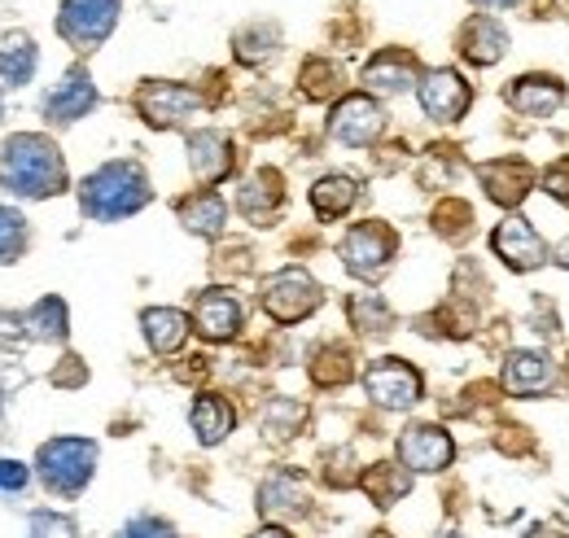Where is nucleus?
Segmentation results:
<instances>
[{
	"label": "nucleus",
	"mask_w": 569,
	"mask_h": 538,
	"mask_svg": "<svg viewBox=\"0 0 569 538\" xmlns=\"http://www.w3.org/2000/svg\"><path fill=\"white\" fill-rule=\"evenodd\" d=\"M298 88L311 97V101H329L338 88H342V70L325 58H311L307 67L298 70Z\"/></svg>",
	"instance_id": "obj_32"
},
{
	"label": "nucleus",
	"mask_w": 569,
	"mask_h": 538,
	"mask_svg": "<svg viewBox=\"0 0 569 538\" xmlns=\"http://www.w3.org/2000/svg\"><path fill=\"white\" fill-rule=\"evenodd\" d=\"M347 311H351V325L359 333H390V325H395V311L381 293H356L347 302Z\"/></svg>",
	"instance_id": "obj_31"
},
{
	"label": "nucleus",
	"mask_w": 569,
	"mask_h": 538,
	"mask_svg": "<svg viewBox=\"0 0 569 538\" xmlns=\"http://www.w3.org/2000/svg\"><path fill=\"white\" fill-rule=\"evenodd\" d=\"M557 263H566V268H569V241L561 246V250H557Z\"/></svg>",
	"instance_id": "obj_41"
},
{
	"label": "nucleus",
	"mask_w": 569,
	"mask_h": 538,
	"mask_svg": "<svg viewBox=\"0 0 569 538\" xmlns=\"http://www.w3.org/2000/svg\"><path fill=\"white\" fill-rule=\"evenodd\" d=\"M363 538H395V535H386V530H372V535H363Z\"/></svg>",
	"instance_id": "obj_43"
},
{
	"label": "nucleus",
	"mask_w": 569,
	"mask_h": 538,
	"mask_svg": "<svg viewBox=\"0 0 569 538\" xmlns=\"http://www.w3.org/2000/svg\"><path fill=\"white\" fill-rule=\"evenodd\" d=\"M543 193H552L557 202L569 206V158H557V162L543 171Z\"/></svg>",
	"instance_id": "obj_38"
},
{
	"label": "nucleus",
	"mask_w": 569,
	"mask_h": 538,
	"mask_svg": "<svg viewBox=\"0 0 569 538\" xmlns=\"http://www.w3.org/2000/svg\"><path fill=\"white\" fill-rule=\"evenodd\" d=\"M22 329H31V337H40V341H62L67 337V302L62 298H40L22 316Z\"/></svg>",
	"instance_id": "obj_30"
},
{
	"label": "nucleus",
	"mask_w": 569,
	"mask_h": 538,
	"mask_svg": "<svg viewBox=\"0 0 569 538\" xmlns=\"http://www.w3.org/2000/svg\"><path fill=\"white\" fill-rule=\"evenodd\" d=\"M272 49H277V27H250V31L237 36V58L241 62H263V58H272Z\"/></svg>",
	"instance_id": "obj_35"
},
{
	"label": "nucleus",
	"mask_w": 569,
	"mask_h": 538,
	"mask_svg": "<svg viewBox=\"0 0 569 538\" xmlns=\"http://www.w3.org/2000/svg\"><path fill=\"white\" fill-rule=\"evenodd\" d=\"M363 390H368L372 404L386 407V411H408V407L421 404L426 381L408 359H377L363 372Z\"/></svg>",
	"instance_id": "obj_6"
},
{
	"label": "nucleus",
	"mask_w": 569,
	"mask_h": 538,
	"mask_svg": "<svg viewBox=\"0 0 569 538\" xmlns=\"http://www.w3.org/2000/svg\"><path fill=\"white\" fill-rule=\"evenodd\" d=\"M97 106V88H92V74L88 70H71L53 92H49V101H44V114L53 119V123H74V119H83L88 110Z\"/></svg>",
	"instance_id": "obj_19"
},
{
	"label": "nucleus",
	"mask_w": 569,
	"mask_h": 538,
	"mask_svg": "<svg viewBox=\"0 0 569 538\" xmlns=\"http://www.w3.org/2000/svg\"><path fill=\"white\" fill-rule=\"evenodd\" d=\"M0 185L13 198H53L67 189V162L40 132H18L0 149Z\"/></svg>",
	"instance_id": "obj_1"
},
{
	"label": "nucleus",
	"mask_w": 569,
	"mask_h": 538,
	"mask_svg": "<svg viewBox=\"0 0 569 538\" xmlns=\"http://www.w3.org/2000/svg\"><path fill=\"white\" fill-rule=\"evenodd\" d=\"M356 377V359H351V350L347 346H325V350H316V359H311V381L316 386H347Z\"/></svg>",
	"instance_id": "obj_29"
},
{
	"label": "nucleus",
	"mask_w": 569,
	"mask_h": 538,
	"mask_svg": "<svg viewBox=\"0 0 569 538\" xmlns=\"http://www.w3.org/2000/svg\"><path fill=\"white\" fill-rule=\"evenodd\" d=\"M417 97H421V110H426L429 119H438V123H456V119H465V110H469V101H473V88L465 83L460 70L438 67V70H426V74H421Z\"/></svg>",
	"instance_id": "obj_9"
},
{
	"label": "nucleus",
	"mask_w": 569,
	"mask_h": 538,
	"mask_svg": "<svg viewBox=\"0 0 569 538\" xmlns=\"http://www.w3.org/2000/svg\"><path fill=\"white\" fill-rule=\"evenodd\" d=\"M189 320H193V329L207 337V341H228V337H237V329H241V302L228 289H207V293H198Z\"/></svg>",
	"instance_id": "obj_16"
},
{
	"label": "nucleus",
	"mask_w": 569,
	"mask_h": 538,
	"mask_svg": "<svg viewBox=\"0 0 569 538\" xmlns=\"http://www.w3.org/2000/svg\"><path fill=\"white\" fill-rule=\"evenodd\" d=\"M557 386V368L548 355L539 350H512L508 363H503V390L508 395H521V399H535V395H548Z\"/></svg>",
	"instance_id": "obj_15"
},
{
	"label": "nucleus",
	"mask_w": 569,
	"mask_h": 538,
	"mask_svg": "<svg viewBox=\"0 0 569 538\" xmlns=\"http://www.w3.org/2000/svg\"><path fill=\"white\" fill-rule=\"evenodd\" d=\"M320 307V285L302 268H281L263 280V311L277 325H298Z\"/></svg>",
	"instance_id": "obj_4"
},
{
	"label": "nucleus",
	"mask_w": 569,
	"mask_h": 538,
	"mask_svg": "<svg viewBox=\"0 0 569 538\" xmlns=\"http://www.w3.org/2000/svg\"><path fill=\"white\" fill-rule=\"evenodd\" d=\"M176 215H180V223H184L189 232H198V237H219L223 223H228V206H223V198H219L214 189H202V193L180 198Z\"/></svg>",
	"instance_id": "obj_24"
},
{
	"label": "nucleus",
	"mask_w": 569,
	"mask_h": 538,
	"mask_svg": "<svg viewBox=\"0 0 569 538\" xmlns=\"http://www.w3.org/2000/svg\"><path fill=\"white\" fill-rule=\"evenodd\" d=\"M478 180H482L487 198L499 206H521L526 202V193L535 189V171H530V162H521V158L482 162V167H478Z\"/></svg>",
	"instance_id": "obj_14"
},
{
	"label": "nucleus",
	"mask_w": 569,
	"mask_h": 538,
	"mask_svg": "<svg viewBox=\"0 0 569 538\" xmlns=\"http://www.w3.org/2000/svg\"><path fill=\"white\" fill-rule=\"evenodd\" d=\"M386 128V114H381V106L372 101V97H363V92H351V97H342L338 106H333V114H329V132L338 136L342 145H372L377 136Z\"/></svg>",
	"instance_id": "obj_12"
},
{
	"label": "nucleus",
	"mask_w": 569,
	"mask_h": 538,
	"mask_svg": "<svg viewBox=\"0 0 569 538\" xmlns=\"http://www.w3.org/2000/svg\"><path fill=\"white\" fill-rule=\"evenodd\" d=\"M114 538H176V530L167 521H158V517H137V521H128Z\"/></svg>",
	"instance_id": "obj_37"
},
{
	"label": "nucleus",
	"mask_w": 569,
	"mask_h": 538,
	"mask_svg": "<svg viewBox=\"0 0 569 538\" xmlns=\"http://www.w3.org/2000/svg\"><path fill=\"white\" fill-rule=\"evenodd\" d=\"M359 189L351 176H320L316 185H311V206H316V215L320 219H342L351 206H356Z\"/></svg>",
	"instance_id": "obj_28"
},
{
	"label": "nucleus",
	"mask_w": 569,
	"mask_h": 538,
	"mask_svg": "<svg viewBox=\"0 0 569 538\" xmlns=\"http://www.w3.org/2000/svg\"><path fill=\"white\" fill-rule=\"evenodd\" d=\"M36 465H40V477H44L49 490H58V495L71 499V495H79L92 481L97 442H88V438H53V442L40 447Z\"/></svg>",
	"instance_id": "obj_3"
},
{
	"label": "nucleus",
	"mask_w": 569,
	"mask_h": 538,
	"mask_svg": "<svg viewBox=\"0 0 569 538\" xmlns=\"http://www.w3.org/2000/svg\"><path fill=\"white\" fill-rule=\"evenodd\" d=\"M250 538H293V535H289L284 526H263V530H254Z\"/></svg>",
	"instance_id": "obj_40"
},
{
	"label": "nucleus",
	"mask_w": 569,
	"mask_h": 538,
	"mask_svg": "<svg viewBox=\"0 0 569 538\" xmlns=\"http://www.w3.org/2000/svg\"><path fill=\"white\" fill-rule=\"evenodd\" d=\"M548 538H569V535H557V530H552V535H548Z\"/></svg>",
	"instance_id": "obj_45"
},
{
	"label": "nucleus",
	"mask_w": 569,
	"mask_h": 538,
	"mask_svg": "<svg viewBox=\"0 0 569 538\" xmlns=\"http://www.w3.org/2000/svg\"><path fill=\"white\" fill-rule=\"evenodd\" d=\"M395 255H399V237H395V228H386V223H377V219L356 223V228L342 237V263H347V271L359 276V280L381 276V271L390 268Z\"/></svg>",
	"instance_id": "obj_5"
},
{
	"label": "nucleus",
	"mask_w": 569,
	"mask_h": 538,
	"mask_svg": "<svg viewBox=\"0 0 569 538\" xmlns=\"http://www.w3.org/2000/svg\"><path fill=\"white\" fill-rule=\"evenodd\" d=\"M137 110L149 128H180L202 110V92L189 83H167V79H149L137 92Z\"/></svg>",
	"instance_id": "obj_8"
},
{
	"label": "nucleus",
	"mask_w": 569,
	"mask_h": 538,
	"mask_svg": "<svg viewBox=\"0 0 569 538\" xmlns=\"http://www.w3.org/2000/svg\"><path fill=\"white\" fill-rule=\"evenodd\" d=\"M31 74H36V44H31V36H22V31L0 36V88H22Z\"/></svg>",
	"instance_id": "obj_27"
},
{
	"label": "nucleus",
	"mask_w": 569,
	"mask_h": 538,
	"mask_svg": "<svg viewBox=\"0 0 569 538\" xmlns=\"http://www.w3.org/2000/svg\"><path fill=\"white\" fill-rule=\"evenodd\" d=\"M141 325H144V341H149L153 355H176L184 346L193 320L184 311H176V307H149L141 316Z\"/></svg>",
	"instance_id": "obj_23"
},
{
	"label": "nucleus",
	"mask_w": 569,
	"mask_h": 538,
	"mask_svg": "<svg viewBox=\"0 0 569 538\" xmlns=\"http://www.w3.org/2000/svg\"><path fill=\"white\" fill-rule=\"evenodd\" d=\"M359 490L377 504V508H395L408 490H412V472L395 460H381V465H368L359 469Z\"/></svg>",
	"instance_id": "obj_22"
},
{
	"label": "nucleus",
	"mask_w": 569,
	"mask_h": 538,
	"mask_svg": "<svg viewBox=\"0 0 569 538\" xmlns=\"http://www.w3.org/2000/svg\"><path fill=\"white\" fill-rule=\"evenodd\" d=\"M307 490H302V477L298 472H289V469H281V472H272L263 486H259V512L263 517H302L307 512Z\"/></svg>",
	"instance_id": "obj_20"
},
{
	"label": "nucleus",
	"mask_w": 569,
	"mask_h": 538,
	"mask_svg": "<svg viewBox=\"0 0 569 538\" xmlns=\"http://www.w3.org/2000/svg\"><path fill=\"white\" fill-rule=\"evenodd\" d=\"M491 250H496L499 259L508 263L512 271H535L548 263V241L535 232V223L530 219H521V215H508L503 223H499L496 232H491Z\"/></svg>",
	"instance_id": "obj_11"
},
{
	"label": "nucleus",
	"mask_w": 569,
	"mask_h": 538,
	"mask_svg": "<svg viewBox=\"0 0 569 538\" xmlns=\"http://www.w3.org/2000/svg\"><path fill=\"white\" fill-rule=\"evenodd\" d=\"M482 4H499L503 9V4H517V0H482Z\"/></svg>",
	"instance_id": "obj_42"
},
{
	"label": "nucleus",
	"mask_w": 569,
	"mask_h": 538,
	"mask_svg": "<svg viewBox=\"0 0 569 538\" xmlns=\"http://www.w3.org/2000/svg\"><path fill=\"white\" fill-rule=\"evenodd\" d=\"M438 538H465V535H456V530H447V535H438Z\"/></svg>",
	"instance_id": "obj_44"
},
{
	"label": "nucleus",
	"mask_w": 569,
	"mask_h": 538,
	"mask_svg": "<svg viewBox=\"0 0 569 538\" xmlns=\"http://www.w3.org/2000/svg\"><path fill=\"white\" fill-rule=\"evenodd\" d=\"M284 202V189H281V171H254L250 180H246V189H241V198H237V206H241V215L246 219H254V223H268L272 215H277V206Z\"/></svg>",
	"instance_id": "obj_25"
},
{
	"label": "nucleus",
	"mask_w": 569,
	"mask_h": 538,
	"mask_svg": "<svg viewBox=\"0 0 569 538\" xmlns=\"http://www.w3.org/2000/svg\"><path fill=\"white\" fill-rule=\"evenodd\" d=\"M189 425H193V434H198V442H223L228 434H232V425H237V416H232V404L228 399H219V395H198V404L189 411Z\"/></svg>",
	"instance_id": "obj_26"
},
{
	"label": "nucleus",
	"mask_w": 569,
	"mask_h": 538,
	"mask_svg": "<svg viewBox=\"0 0 569 538\" xmlns=\"http://www.w3.org/2000/svg\"><path fill=\"white\" fill-rule=\"evenodd\" d=\"M469 223H473V206L469 202L447 198V202L433 210V228H438L442 237H451V241H460V237L469 232Z\"/></svg>",
	"instance_id": "obj_34"
},
{
	"label": "nucleus",
	"mask_w": 569,
	"mask_h": 538,
	"mask_svg": "<svg viewBox=\"0 0 569 538\" xmlns=\"http://www.w3.org/2000/svg\"><path fill=\"white\" fill-rule=\"evenodd\" d=\"M31 538H74V521L62 512H36L31 517Z\"/></svg>",
	"instance_id": "obj_36"
},
{
	"label": "nucleus",
	"mask_w": 569,
	"mask_h": 538,
	"mask_svg": "<svg viewBox=\"0 0 569 538\" xmlns=\"http://www.w3.org/2000/svg\"><path fill=\"white\" fill-rule=\"evenodd\" d=\"M27 246V219L13 206H0V263H13Z\"/></svg>",
	"instance_id": "obj_33"
},
{
	"label": "nucleus",
	"mask_w": 569,
	"mask_h": 538,
	"mask_svg": "<svg viewBox=\"0 0 569 538\" xmlns=\"http://www.w3.org/2000/svg\"><path fill=\"white\" fill-rule=\"evenodd\" d=\"M417 58L408 53V49H381L368 67H363V88H372V92H408L412 83H417Z\"/></svg>",
	"instance_id": "obj_18"
},
{
	"label": "nucleus",
	"mask_w": 569,
	"mask_h": 538,
	"mask_svg": "<svg viewBox=\"0 0 569 538\" xmlns=\"http://www.w3.org/2000/svg\"><path fill=\"white\" fill-rule=\"evenodd\" d=\"M503 101H508L517 114H526V119H548V114L561 110L566 88H561V79H552V74H521V79H512V83L503 88Z\"/></svg>",
	"instance_id": "obj_13"
},
{
	"label": "nucleus",
	"mask_w": 569,
	"mask_h": 538,
	"mask_svg": "<svg viewBox=\"0 0 569 538\" xmlns=\"http://www.w3.org/2000/svg\"><path fill=\"white\" fill-rule=\"evenodd\" d=\"M232 162H237V153H232V140L223 132L207 128V132L189 136V167L202 185H219L232 171Z\"/></svg>",
	"instance_id": "obj_17"
},
{
	"label": "nucleus",
	"mask_w": 569,
	"mask_h": 538,
	"mask_svg": "<svg viewBox=\"0 0 569 538\" xmlns=\"http://www.w3.org/2000/svg\"><path fill=\"white\" fill-rule=\"evenodd\" d=\"M119 22V0H62V13H58V31L62 40L79 49V53H92Z\"/></svg>",
	"instance_id": "obj_7"
},
{
	"label": "nucleus",
	"mask_w": 569,
	"mask_h": 538,
	"mask_svg": "<svg viewBox=\"0 0 569 538\" xmlns=\"http://www.w3.org/2000/svg\"><path fill=\"white\" fill-rule=\"evenodd\" d=\"M22 486H27V465L0 460V490H22Z\"/></svg>",
	"instance_id": "obj_39"
},
{
	"label": "nucleus",
	"mask_w": 569,
	"mask_h": 538,
	"mask_svg": "<svg viewBox=\"0 0 569 538\" xmlns=\"http://www.w3.org/2000/svg\"><path fill=\"white\" fill-rule=\"evenodd\" d=\"M79 202L92 219H128L149 202V180L137 162H106L101 171H92L79 189Z\"/></svg>",
	"instance_id": "obj_2"
},
{
	"label": "nucleus",
	"mask_w": 569,
	"mask_h": 538,
	"mask_svg": "<svg viewBox=\"0 0 569 538\" xmlns=\"http://www.w3.org/2000/svg\"><path fill=\"white\" fill-rule=\"evenodd\" d=\"M503 49H508V36H503V27H499L496 18H469V22H465V31H460V53H465V62H473V67H496L499 58H503Z\"/></svg>",
	"instance_id": "obj_21"
},
{
	"label": "nucleus",
	"mask_w": 569,
	"mask_h": 538,
	"mask_svg": "<svg viewBox=\"0 0 569 538\" xmlns=\"http://www.w3.org/2000/svg\"><path fill=\"white\" fill-rule=\"evenodd\" d=\"M456 460V442L442 425H408L399 434V465L408 472H442Z\"/></svg>",
	"instance_id": "obj_10"
}]
</instances>
